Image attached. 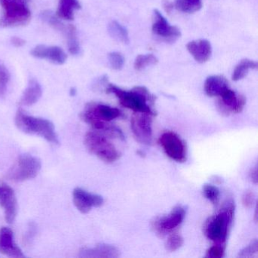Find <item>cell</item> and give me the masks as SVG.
I'll return each mask as SVG.
<instances>
[{"label":"cell","mask_w":258,"mask_h":258,"mask_svg":"<svg viewBox=\"0 0 258 258\" xmlns=\"http://www.w3.org/2000/svg\"><path fill=\"white\" fill-rule=\"evenodd\" d=\"M121 116V111L118 108L104 104L90 102L86 105L81 112V118L90 125L96 132L100 133L105 137L122 140L124 137L122 131L110 123L111 120Z\"/></svg>","instance_id":"1"},{"label":"cell","mask_w":258,"mask_h":258,"mask_svg":"<svg viewBox=\"0 0 258 258\" xmlns=\"http://www.w3.org/2000/svg\"><path fill=\"white\" fill-rule=\"evenodd\" d=\"M106 93L114 94L120 105L135 113H145L155 116L153 109L155 97L144 87H134L133 90H123L113 84H108Z\"/></svg>","instance_id":"2"},{"label":"cell","mask_w":258,"mask_h":258,"mask_svg":"<svg viewBox=\"0 0 258 258\" xmlns=\"http://www.w3.org/2000/svg\"><path fill=\"white\" fill-rule=\"evenodd\" d=\"M235 215V203L228 200L223 204L220 211L205 223L204 232L211 241L223 244L227 239L229 228Z\"/></svg>","instance_id":"3"},{"label":"cell","mask_w":258,"mask_h":258,"mask_svg":"<svg viewBox=\"0 0 258 258\" xmlns=\"http://www.w3.org/2000/svg\"><path fill=\"white\" fill-rule=\"evenodd\" d=\"M16 124L25 134L39 136L52 144H59L55 126L50 120L28 115L23 110L19 109L16 113Z\"/></svg>","instance_id":"4"},{"label":"cell","mask_w":258,"mask_h":258,"mask_svg":"<svg viewBox=\"0 0 258 258\" xmlns=\"http://www.w3.org/2000/svg\"><path fill=\"white\" fill-rule=\"evenodd\" d=\"M28 0H0L4 15L0 19L1 28H16L28 25L31 12L28 7Z\"/></svg>","instance_id":"5"},{"label":"cell","mask_w":258,"mask_h":258,"mask_svg":"<svg viewBox=\"0 0 258 258\" xmlns=\"http://www.w3.org/2000/svg\"><path fill=\"white\" fill-rule=\"evenodd\" d=\"M84 144L90 153L93 154L105 163L115 162L120 155L108 137L96 131L86 134Z\"/></svg>","instance_id":"6"},{"label":"cell","mask_w":258,"mask_h":258,"mask_svg":"<svg viewBox=\"0 0 258 258\" xmlns=\"http://www.w3.org/2000/svg\"><path fill=\"white\" fill-rule=\"evenodd\" d=\"M41 161L31 155H22L18 158L7 173V178L13 182H20L34 179L41 170Z\"/></svg>","instance_id":"7"},{"label":"cell","mask_w":258,"mask_h":258,"mask_svg":"<svg viewBox=\"0 0 258 258\" xmlns=\"http://www.w3.org/2000/svg\"><path fill=\"white\" fill-rule=\"evenodd\" d=\"M40 19L53 29L61 32L66 37L69 52L73 55L81 53V45L77 35V30L72 25H66L51 11H44L40 14Z\"/></svg>","instance_id":"8"},{"label":"cell","mask_w":258,"mask_h":258,"mask_svg":"<svg viewBox=\"0 0 258 258\" xmlns=\"http://www.w3.org/2000/svg\"><path fill=\"white\" fill-rule=\"evenodd\" d=\"M159 143L166 155L176 162L186 160V147L183 140L173 132H165L160 137Z\"/></svg>","instance_id":"9"},{"label":"cell","mask_w":258,"mask_h":258,"mask_svg":"<svg viewBox=\"0 0 258 258\" xmlns=\"http://www.w3.org/2000/svg\"><path fill=\"white\" fill-rule=\"evenodd\" d=\"M185 207L177 205L168 215L155 219L152 223V229L157 235L164 236L177 228L183 221L185 217Z\"/></svg>","instance_id":"10"},{"label":"cell","mask_w":258,"mask_h":258,"mask_svg":"<svg viewBox=\"0 0 258 258\" xmlns=\"http://www.w3.org/2000/svg\"><path fill=\"white\" fill-rule=\"evenodd\" d=\"M152 115L145 113H135L131 119V129L140 143L151 145L152 136Z\"/></svg>","instance_id":"11"},{"label":"cell","mask_w":258,"mask_h":258,"mask_svg":"<svg viewBox=\"0 0 258 258\" xmlns=\"http://www.w3.org/2000/svg\"><path fill=\"white\" fill-rule=\"evenodd\" d=\"M152 32L157 37L168 43H173L180 37L181 32L176 26H171L158 10H154Z\"/></svg>","instance_id":"12"},{"label":"cell","mask_w":258,"mask_h":258,"mask_svg":"<svg viewBox=\"0 0 258 258\" xmlns=\"http://www.w3.org/2000/svg\"><path fill=\"white\" fill-rule=\"evenodd\" d=\"M0 207L4 209L6 220L13 223L18 214V202L16 193L8 184L0 181Z\"/></svg>","instance_id":"13"},{"label":"cell","mask_w":258,"mask_h":258,"mask_svg":"<svg viewBox=\"0 0 258 258\" xmlns=\"http://www.w3.org/2000/svg\"><path fill=\"white\" fill-rule=\"evenodd\" d=\"M73 201L77 209L82 214H87L92 208L102 206L104 203L102 196L89 192L81 188L74 189Z\"/></svg>","instance_id":"14"},{"label":"cell","mask_w":258,"mask_h":258,"mask_svg":"<svg viewBox=\"0 0 258 258\" xmlns=\"http://www.w3.org/2000/svg\"><path fill=\"white\" fill-rule=\"evenodd\" d=\"M31 55L40 59L48 60L53 64H64L67 61L68 55L61 48L56 46L38 45L31 51Z\"/></svg>","instance_id":"15"},{"label":"cell","mask_w":258,"mask_h":258,"mask_svg":"<svg viewBox=\"0 0 258 258\" xmlns=\"http://www.w3.org/2000/svg\"><path fill=\"white\" fill-rule=\"evenodd\" d=\"M0 253L10 257H25L22 249L15 241L14 234L10 228L0 229Z\"/></svg>","instance_id":"16"},{"label":"cell","mask_w":258,"mask_h":258,"mask_svg":"<svg viewBox=\"0 0 258 258\" xmlns=\"http://www.w3.org/2000/svg\"><path fill=\"white\" fill-rule=\"evenodd\" d=\"M220 97V107L226 113H240L246 103L245 98L242 95L238 94L230 88L227 89Z\"/></svg>","instance_id":"17"},{"label":"cell","mask_w":258,"mask_h":258,"mask_svg":"<svg viewBox=\"0 0 258 258\" xmlns=\"http://www.w3.org/2000/svg\"><path fill=\"white\" fill-rule=\"evenodd\" d=\"M120 250L108 244H99L93 247H84L79 252V256L84 258H117Z\"/></svg>","instance_id":"18"},{"label":"cell","mask_w":258,"mask_h":258,"mask_svg":"<svg viewBox=\"0 0 258 258\" xmlns=\"http://www.w3.org/2000/svg\"><path fill=\"white\" fill-rule=\"evenodd\" d=\"M186 48L194 59L201 64L208 61L212 53L211 43L207 40H193L187 44Z\"/></svg>","instance_id":"19"},{"label":"cell","mask_w":258,"mask_h":258,"mask_svg":"<svg viewBox=\"0 0 258 258\" xmlns=\"http://www.w3.org/2000/svg\"><path fill=\"white\" fill-rule=\"evenodd\" d=\"M229 88L226 78L219 75L208 77L205 81V91L210 97L220 96Z\"/></svg>","instance_id":"20"},{"label":"cell","mask_w":258,"mask_h":258,"mask_svg":"<svg viewBox=\"0 0 258 258\" xmlns=\"http://www.w3.org/2000/svg\"><path fill=\"white\" fill-rule=\"evenodd\" d=\"M42 94L43 90L41 85L36 80L31 79L22 95L21 104L25 106H31L40 100Z\"/></svg>","instance_id":"21"},{"label":"cell","mask_w":258,"mask_h":258,"mask_svg":"<svg viewBox=\"0 0 258 258\" xmlns=\"http://www.w3.org/2000/svg\"><path fill=\"white\" fill-rule=\"evenodd\" d=\"M81 8L78 0H59L56 16L63 20L72 21L75 19V12Z\"/></svg>","instance_id":"22"},{"label":"cell","mask_w":258,"mask_h":258,"mask_svg":"<svg viewBox=\"0 0 258 258\" xmlns=\"http://www.w3.org/2000/svg\"><path fill=\"white\" fill-rule=\"evenodd\" d=\"M108 31L110 36L117 42L123 44H128L130 43L129 34L126 28H123L116 21H112L108 24Z\"/></svg>","instance_id":"23"},{"label":"cell","mask_w":258,"mask_h":258,"mask_svg":"<svg viewBox=\"0 0 258 258\" xmlns=\"http://www.w3.org/2000/svg\"><path fill=\"white\" fill-rule=\"evenodd\" d=\"M256 68H257V63L256 61L247 59V58L241 60L233 71L232 79L234 81H240L247 75L249 71L256 69Z\"/></svg>","instance_id":"24"},{"label":"cell","mask_w":258,"mask_h":258,"mask_svg":"<svg viewBox=\"0 0 258 258\" xmlns=\"http://www.w3.org/2000/svg\"><path fill=\"white\" fill-rule=\"evenodd\" d=\"M173 6L182 13L191 14L202 8V0H175Z\"/></svg>","instance_id":"25"},{"label":"cell","mask_w":258,"mask_h":258,"mask_svg":"<svg viewBox=\"0 0 258 258\" xmlns=\"http://www.w3.org/2000/svg\"><path fill=\"white\" fill-rule=\"evenodd\" d=\"M158 61L157 57L152 54L139 55L134 61V68L137 71H142L149 66H155Z\"/></svg>","instance_id":"26"},{"label":"cell","mask_w":258,"mask_h":258,"mask_svg":"<svg viewBox=\"0 0 258 258\" xmlns=\"http://www.w3.org/2000/svg\"><path fill=\"white\" fill-rule=\"evenodd\" d=\"M10 81V72L7 66L0 61V98H4L6 96Z\"/></svg>","instance_id":"27"},{"label":"cell","mask_w":258,"mask_h":258,"mask_svg":"<svg viewBox=\"0 0 258 258\" xmlns=\"http://www.w3.org/2000/svg\"><path fill=\"white\" fill-rule=\"evenodd\" d=\"M203 194L213 205H217L220 201V190L211 184H205L203 186Z\"/></svg>","instance_id":"28"},{"label":"cell","mask_w":258,"mask_h":258,"mask_svg":"<svg viewBox=\"0 0 258 258\" xmlns=\"http://www.w3.org/2000/svg\"><path fill=\"white\" fill-rule=\"evenodd\" d=\"M183 244V238L178 234H172L166 241V248L169 251H176Z\"/></svg>","instance_id":"29"},{"label":"cell","mask_w":258,"mask_h":258,"mask_svg":"<svg viewBox=\"0 0 258 258\" xmlns=\"http://www.w3.org/2000/svg\"><path fill=\"white\" fill-rule=\"evenodd\" d=\"M108 62L111 69L118 71L122 69L124 64V58L121 54L117 52H111L108 54Z\"/></svg>","instance_id":"30"},{"label":"cell","mask_w":258,"mask_h":258,"mask_svg":"<svg viewBox=\"0 0 258 258\" xmlns=\"http://www.w3.org/2000/svg\"><path fill=\"white\" fill-rule=\"evenodd\" d=\"M225 256V247L223 244H217L212 246L207 250L205 257L222 258Z\"/></svg>","instance_id":"31"},{"label":"cell","mask_w":258,"mask_h":258,"mask_svg":"<svg viewBox=\"0 0 258 258\" xmlns=\"http://www.w3.org/2000/svg\"><path fill=\"white\" fill-rule=\"evenodd\" d=\"M258 251L257 240L254 239L238 253L239 257H250Z\"/></svg>","instance_id":"32"},{"label":"cell","mask_w":258,"mask_h":258,"mask_svg":"<svg viewBox=\"0 0 258 258\" xmlns=\"http://www.w3.org/2000/svg\"><path fill=\"white\" fill-rule=\"evenodd\" d=\"M242 204L244 208H250L253 206L255 202V195L253 191L250 190H247L244 191L242 196Z\"/></svg>","instance_id":"33"},{"label":"cell","mask_w":258,"mask_h":258,"mask_svg":"<svg viewBox=\"0 0 258 258\" xmlns=\"http://www.w3.org/2000/svg\"><path fill=\"white\" fill-rule=\"evenodd\" d=\"M36 228H37V226H36L35 223H32L30 224L28 232H27L26 237H25L26 240H25V241L26 242H30L31 239H33V237L36 233Z\"/></svg>","instance_id":"34"},{"label":"cell","mask_w":258,"mask_h":258,"mask_svg":"<svg viewBox=\"0 0 258 258\" xmlns=\"http://www.w3.org/2000/svg\"><path fill=\"white\" fill-rule=\"evenodd\" d=\"M25 40L19 37H13L11 38V43L15 47L20 48L25 45Z\"/></svg>","instance_id":"35"},{"label":"cell","mask_w":258,"mask_h":258,"mask_svg":"<svg viewBox=\"0 0 258 258\" xmlns=\"http://www.w3.org/2000/svg\"><path fill=\"white\" fill-rule=\"evenodd\" d=\"M250 179L253 183H257V168H256V166L254 167V168L252 169L251 171H250Z\"/></svg>","instance_id":"36"},{"label":"cell","mask_w":258,"mask_h":258,"mask_svg":"<svg viewBox=\"0 0 258 258\" xmlns=\"http://www.w3.org/2000/svg\"><path fill=\"white\" fill-rule=\"evenodd\" d=\"M163 7H164V10L167 12L168 14H170L171 13L172 10L174 8V6H173V4L172 3L169 2L167 0H165L164 3H163Z\"/></svg>","instance_id":"37"}]
</instances>
